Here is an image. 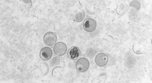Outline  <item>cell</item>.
<instances>
[{
  "label": "cell",
  "mask_w": 152,
  "mask_h": 83,
  "mask_svg": "<svg viewBox=\"0 0 152 83\" xmlns=\"http://www.w3.org/2000/svg\"><path fill=\"white\" fill-rule=\"evenodd\" d=\"M90 63L88 59L86 58H80L76 63V68L80 72H85L89 68Z\"/></svg>",
  "instance_id": "6da1fadb"
},
{
  "label": "cell",
  "mask_w": 152,
  "mask_h": 83,
  "mask_svg": "<svg viewBox=\"0 0 152 83\" xmlns=\"http://www.w3.org/2000/svg\"><path fill=\"white\" fill-rule=\"evenodd\" d=\"M96 22L94 19L87 18L83 23V28L87 32H92L96 28Z\"/></svg>",
  "instance_id": "7a4b0ae2"
},
{
  "label": "cell",
  "mask_w": 152,
  "mask_h": 83,
  "mask_svg": "<svg viewBox=\"0 0 152 83\" xmlns=\"http://www.w3.org/2000/svg\"><path fill=\"white\" fill-rule=\"evenodd\" d=\"M67 51V47L63 42H58L56 44L54 47V52L56 55L62 56Z\"/></svg>",
  "instance_id": "3957f363"
},
{
  "label": "cell",
  "mask_w": 152,
  "mask_h": 83,
  "mask_svg": "<svg viewBox=\"0 0 152 83\" xmlns=\"http://www.w3.org/2000/svg\"><path fill=\"white\" fill-rule=\"evenodd\" d=\"M44 42L46 45L52 46L57 41V36L56 33L52 32H48L45 33L43 38Z\"/></svg>",
  "instance_id": "277c9868"
},
{
  "label": "cell",
  "mask_w": 152,
  "mask_h": 83,
  "mask_svg": "<svg viewBox=\"0 0 152 83\" xmlns=\"http://www.w3.org/2000/svg\"><path fill=\"white\" fill-rule=\"evenodd\" d=\"M95 61L96 64L99 66H104L107 65L109 61V57L105 54L100 53L96 56Z\"/></svg>",
  "instance_id": "5b68a950"
},
{
  "label": "cell",
  "mask_w": 152,
  "mask_h": 83,
  "mask_svg": "<svg viewBox=\"0 0 152 83\" xmlns=\"http://www.w3.org/2000/svg\"><path fill=\"white\" fill-rule=\"evenodd\" d=\"M40 57L43 60H48L52 56V51L49 47H44L40 51Z\"/></svg>",
  "instance_id": "8992f818"
},
{
  "label": "cell",
  "mask_w": 152,
  "mask_h": 83,
  "mask_svg": "<svg viewBox=\"0 0 152 83\" xmlns=\"http://www.w3.org/2000/svg\"><path fill=\"white\" fill-rule=\"evenodd\" d=\"M80 50L79 48L76 46H74L70 48L69 53H68V56L70 59L73 60H76L78 58L80 55Z\"/></svg>",
  "instance_id": "52a82bcc"
},
{
  "label": "cell",
  "mask_w": 152,
  "mask_h": 83,
  "mask_svg": "<svg viewBox=\"0 0 152 83\" xmlns=\"http://www.w3.org/2000/svg\"><path fill=\"white\" fill-rule=\"evenodd\" d=\"M85 17V13L83 11L79 12L78 13L76 14V22L79 23L83 20Z\"/></svg>",
  "instance_id": "ba28073f"
}]
</instances>
